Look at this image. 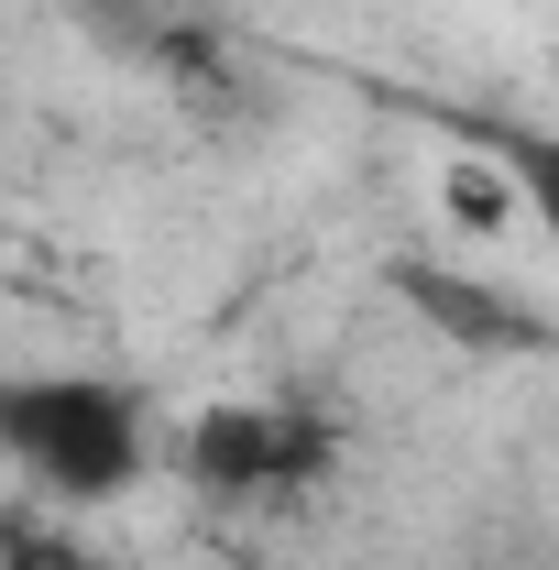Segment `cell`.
<instances>
[{
  "label": "cell",
  "instance_id": "6da1fadb",
  "mask_svg": "<svg viewBox=\"0 0 559 570\" xmlns=\"http://www.w3.org/2000/svg\"><path fill=\"white\" fill-rule=\"evenodd\" d=\"M0 450L33 494L110 504L143 483V406L110 373H11L0 384Z\"/></svg>",
  "mask_w": 559,
  "mask_h": 570
},
{
  "label": "cell",
  "instance_id": "7a4b0ae2",
  "mask_svg": "<svg viewBox=\"0 0 559 570\" xmlns=\"http://www.w3.org/2000/svg\"><path fill=\"white\" fill-rule=\"evenodd\" d=\"M341 461V428L318 406H285V395H231V406H198L187 439H176V472L198 483L209 504H264L296 494Z\"/></svg>",
  "mask_w": 559,
  "mask_h": 570
},
{
  "label": "cell",
  "instance_id": "3957f363",
  "mask_svg": "<svg viewBox=\"0 0 559 570\" xmlns=\"http://www.w3.org/2000/svg\"><path fill=\"white\" fill-rule=\"evenodd\" d=\"M395 285H406V307H418V318H439L450 341H483V352L527 341V318H516V307H493L472 275H439V264H395Z\"/></svg>",
  "mask_w": 559,
  "mask_h": 570
},
{
  "label": "cell",
  "instance_id": "277c9868",
  "mask_svg": "<svg viewBox=\"0 0 559 570\" xmlns=\"http://www.w3.org/2000/svg\"><path fill=\"white\" fill-rule=\"evenodd\" d=\"M493 165L516 176V198L549 230V264H559V132H493Z\"/></svg>",
  "mask_w": 559,
  "mask_h": 570
},
{
  "label": "cell",
  "instance_id": "5b68a950",
  "mask_svg": "<svg viewBox=\"0 0 559 570\" xmlns=\"http://www.w3.org/2000/svg\"><path fill=\"white\" fill-rule=\"evenodd\" d=\"M0 570H88V549H67V538H56V527L22 504V515L0 527Z\"/></svg>",
  "mask_w": 559,
  "mask_h": 570
},
{
  "label": "cell",
  "instance_id": "8992f818",
  "mask_svg": "<svg viewBox=\"0 0 559 570\" xmlns=\"http://www.w3.org/2000/svg\"><path fill=\"white\" fill-rule=\"evenodd\" d=\"M504 198H516V176H504V165H450V219L493 230V219H504Z\"/></svg>",
  "mask_w": 559,
  "mask_h": 570
}]
</instances>
